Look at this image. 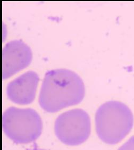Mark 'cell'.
Segmentation results:
<instances>
[{
    "label": "cell",
    "mask_w": 134,
    "mask_h": 150,
    "mask_svg": "<svg viewBox=\"0 0 134 150\" xmlns=\"http://www.w3.org/2000/svg\"><path fill=\"white\" fill-rule=\"evenodd\" d=\"M85 88L82 78L67 69L47 71L41 87L39 104L48 112L78 104L84 98Z\"/></svg>",
    "instance_id": "6da1fadb"
},
{
    "label": "cell",
    "mask_w": 134,
    "mask_h": 150,
    "mask_svg": "<svg viewBox=\"0 0 134 150\" xmlns=\"http://www.w3.org/2000/svg\"><path fill=\"white\" fill-rule=\"evenodd\" d=\"M133 125L131 110L120 101H108L96 111V133L106 144H115L121 141L130 133Z\"/></svg>",
    "instance_id": "7a4b0ae2"
},
{
    "label": "cell",
    "mask_w": 134,
    "mask_h": 150,
    "mask_svg": "<svg viewBox=\"0 0 134 150\" xmlns=\"http://www.w3.org/2000/svg\"><path fill=\"white\" fill-rule=\"evenodd\" d=\"M2 123L6 135L18 144L35 141L42 132L41 117L38 113L31 108L10 107L3 113Z\"/></svg>",
    "instance_id": "3957f363"
},
{
    "label": "cell",
    "mask_w": 134,
    "mask_h": 150,
    "mask_svg": "<svg viewBox=\"0 0 134 150\" xmlns=\"http://www.w3.org/2000/svg\"><path fill=\"white\" fill-rule=\"evenodd\" d=\"M54 130L56 137L63 144L70 146L81 144L90 135V115L81 109L68 110L59 115Z\"/></svg>",
    "instance_id": "277c9868"
},
{
    "label": "cell",
    "mask_w": 134,
    "mask_h": 150,
    "mask_svg": "<svg viewBox=\"0 0 134 150\" xmlns=\"http://www.w3.org/2000/svg\"><path fill=\"white\" fill-rule=\"evenodd\" d=\"M32 50L21 40H11L2 50V77L7 79L30 64Z\"/></svg>",
    "instance_id": "5b68a950"
},
{
    "label": "cell",
    "mask_w": 134,
    "mask_h": 150,
    "mask_svg": "<svg viewBox=\"0 0 134 150\" xmlns=\"http://www.w3.org/2000/svg\"><path fill=\"white\" fill-rule=\"evenodd\" d=\"M39 79L38 74L34 71L23 73L8 84L6 94L8 98L16 104L31 103L35 99Z\"/></svg>",
    "instance_id": "8992f818"
},
{
    "label": "cell",
    "mask_w": 134,
    "mask_h": 150,
    "mask_svg": "<svg viewBox=\"0 0 134 150\" xmlns=\"http://www.w3.org/2000/svg\"><path fill=\"white\" fill-rule=\"evenodd\" d=\"M118 150H134V136H131Z\"/></svg>",
    "instance_id": "52a82bcc"
},
{
    "label": "cell",
    "mask_w": 134,
    "mask_h": 150,
    "mask_svg": "<svg viewBox=\"0 0 134 150\" xmlns=\"http://www.w3.org/2000/svg\"><path fill=\"white\" fill-rule=\"evenodd\" d=\"M43 150V149H33V150Z\"/></svg>",
    "instance_id": "ba28073f"
}]
</instances>
